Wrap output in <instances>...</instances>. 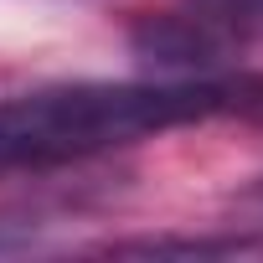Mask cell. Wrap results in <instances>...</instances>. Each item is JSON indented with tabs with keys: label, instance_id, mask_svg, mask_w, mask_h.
Segmentation results:
<instances>
[{
	"label": "cell",
	"instance_id": "cell-1",
	"mask_svg": "<svg viewBox=\"0 0 263 263\" xmlns=\"http://www.w3.org/2000/svg\"><path fill=\"white\" fill-rule=\"evenodd\" d=\"M222 108V83H72L11 98L0 108V171H47L88 160L114 145H135L160 129Z\"/></svg>",
	"mask_w": 263,
	"mask_h": 263
},
{
	"label": "cell",
	"instance_id": "cell-2",
	"mask_svg": "<svg viewBox=\"0 0 263 263\" xmlns=\"http://www.w3.org/2000/svg\"><path fill=\"white\" fill-rule=\"evenodd\" d=\"M227 52H232V31H222L201 11L150 16L135 26V57L155 72H212L217 62H227Z\"/></svg>",
	"mask_w": 263,
	"mask_h": 263
},
{
	"label": "cell",
	"instance_id": "cell-3",
	"mask_svg": "<svg viewBox=\"0 0 263 263\" xmlns=\"http://www.w3.org/2000/svg\"><path fill=\"white\" fill-rule=\"evenodd\" d=\"M242 242H201V237H140V242H114L108 253H145V258H160V253H186V258H201V253H237Z\"/></svg>",
	"mask_w": 263,
	"mask_h": 263
},
{
	"label": "cell",
	"instance_id": "cell-4",
	"mask_svg": "<svg viewBox=\"0 0 263 263\" xmlns=\"http://www.w3.org/2000/svg\"><path fill=\"white\" fill-rule=\"evenodd\" d=\"M196 11L206 21H217L222 31H232V36L263 26V0H196Z\"/></svg>",
	"mask_w": 263,
	"mask_h": 263
},
{
	"label": "cell",
	"instance_id": "cell-5",
	"mask_svg": "<svg viewBox=\"0 0 263 263\" xmlns=\"http://www.w3.org/2000/svg\"><path fill=\"white\" fill-rule=\"evenodd\" d=\"M222 103H237L248 114H263V83H222Z\"/></svg>",
	"mask_w": 263,
	"mask_h": 263
},
{
	"label": "cell",
	"instance_id": "cell-6",
	"mask_svg": "<svg viewBox=\"0 0 263 263\" xmlns=\"http://www.w3.org/2000/svg\"><path fill=\"white\" fill-rule=\"evenodd\" d=\"M258 196H263V191H258Z\"/></svg>",
	"mask_w": 263,
	"mask_h": 263
}]
</instances>
